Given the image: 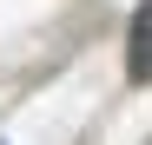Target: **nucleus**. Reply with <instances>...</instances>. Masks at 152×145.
Wrapping results in <instances>:
<instances>
[{
    "mask_svg": "<svg viewBox=\"0 0 152 145\" xmlns=\"http://www.w3.org/2000/svg\"><path fill=\"white\" fill-rule=\"evenodd\" d=\"M126 79H132V86L152 79V0L132 13V33H126Z\"/></svg>",
    "mask_w": 152,
    "mask_h": 145,
    "instance_id": "nucleus-1",
    "label": "nucleus"
}]
</instances>
